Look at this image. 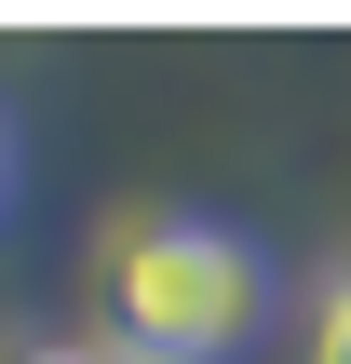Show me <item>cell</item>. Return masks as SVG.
I'll return each instance as SVG.
<instances>
[{"mask_svg": "<svg viewBox=\"0 0 351 364\" xmlns=\"http://www.w3.org/2000/svg\"><path fill=\"white\" fill-rule=\"evenodd\" d=\"M271 311H284L271 243L216 203H149L95 257V338L122 364H243L271 338Z\"/></svg>", "mask_w": 351, "mask_h": 364, "instance_id": "6da1fadb", "label": "cell"}, {"mask_svg": "<svg viewBox=\"0 0 351 364\" xmlns=\"http://www.w3.org/2000/svg\"><path fill=\"white\" fill-rule=\"evenodd\" d=\"M284 364H351V257H325V284L298 297V338H284Z\"/></svg>", "mask_w": 351, "mask_h": 364, "instance_id": "7a4b0ae2", "label": "cell"}, {"mask_svg": "<svg viewBox=\"0 0 351 364\" xmlns=\"http://www.w3.org/2000/svg\"><path fill=\"white\" fill-rule=\"evenodd\" d=\"M0 364H122V351H108L95 324H14V338H0Z\"/></svg>", "mask_w": 351, "mask_h": 364, "instance_id": "3957f363", "label": "cell"}, {"mask_svg": "<svg viewBox=\"0 0 351 364\" xmlns=\"http://www.w3.org/2000/svg\"><path fill=\"white\" fill-rule=\"evenodd\" d=\"M0 203H14V108H0Z\"/></svg>", "mask_w": 351, "mask_h": 364, "instance_id": "277c9868", "label": "cell"}]
</instances>
